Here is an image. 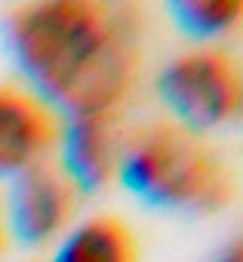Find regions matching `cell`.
Segmentation results:
<instances>
[{"instance_id":"obj_1","label":"cell","mask_w":243,"mask_h":262,"mask_svg":"<svg viewBox=\"0 0 243 262\" xmlns=\"http://www.w3.org/2000/svg\"><path fill=\"white\" fill-rule=\"evenodd\" d=\"M22 68L77 117L108 114L130 90L136 34L99 4H40L13 22Z\"/></svg>"},{"instance_id":"obj_2","label":"cell","mask_w":243,"mask_h":262,"mask_svg":"<svg viewBox=\"0 0 243 262\" xmlns=\"http://www.w3.org/2000/svg\"><path fill=\"white\" fill-rule=\"evenodd\" d=\"M124 179L133 191L163 207L215 210L231 194L228 173L215 155L169 123L142 129L127 145Z\"/></svg>"},{"instance_id":"obj_3","label":"cell","mask_w":243,"mask_h":262,"mask_svg":"<svg viewBox=\"0 0 243 262\" xmlns=\"http://www.w3.org/2000/svg\"><path fill=\"white\" fill-rule=\"evenodd\" d=\"M160 90L191 126H215L240 108V77L234 62L222 53H191L176 59L166 68Z\"/></svg>"},{"instance_id":"obj_4","label":"cell","mask_w":243,"mask_h":262,"mask_svg":"<svg viewBox=\"0 0 243 262\" xmlns=\"http://www.w3.org/2000/svg\"><path fill=\"white\" fill-rule=\"evenodd\" d=\"M56 139L53 114L19 90H0V173L25 170Z\"/></svg>"},{"instance_id":"obj_5","label":"cell","mask_w":243,"mask_h":262,"mask_svg":"<svg viewBox=\"0 0 243 262\" xmlns=\"http://www.w3.org/2000/svg\"><path fill=\"white\" fill-rule=\"evenodd\" d=\"M74 210L71 182L50 164H34L16 188V225L25 241H46Z\"/></svg>"},{"instance_id":"obj_6","label":"cell","mask_w":243,"mask_h":262,"mask_svg":"<svg viewBox=\"0 0 243 262\" xmlns=\"http://www.w3.org/2000/svg\"><path fill=\"white\" fill-rule=\"evenodd\" d=\"M68 170L83 188H99L108 182L114 170V142L108 129V114L77 117L65 145Z\"/></svg>"},{"instance_id":"obj_7","label":"cell","mask_w":243,"mask_h":262,"mask_svg":"<svg viewBox=\"0 0 243 262\" xmlns=\"http://www.w3.org/2000/svg\"><path fill=\"white\" fill-rule=\"evenodd\" d=\"M56 262H136V244L127 225L102 216L77 228L59 250Z\"/></svg>"},{"instance_id":"obj_8","label":"cell","mask_w":243,"mask_h":262,"mask_svg":"<svg viewBox=\"0 0 243 262\" xmlns=\"http://www.w3.org/2000/svg\"><path fill=\"white\" fill-rule=\"evenodd\" d=\"M173 13L191 34H215L240 16V4L237 0H188V4H176Z\"/></svg>"},{"instance_id":"obj_9","label":"cell","mask_w":243,"mask_h":262,"mask_svg":"<svg viewBox=\"0 0 243 262\" xmlns=\"http://www.w3.org/2000/svg\"><path fill=\"white\" fill-rule=\"evenodd\" d=\"M218 262H243V250H240V244H234L228 253H222Z\"/></svg>"},{"instance_id":"obj_10","label":"cell","mask_w":243,"mask_h":262,"mask_svg":"<svg viewBox=\"0 0 243 262\" xmlns=\"http://www.w3.org/2000/svg\"><path fill=\"white\" fill-rule=\"evenodd\" d=\"M0 241H4V237H0Z\"/></svg>"}]
</instances>
